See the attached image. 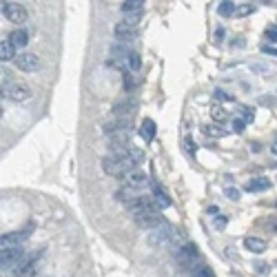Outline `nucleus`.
Masks as SVG:
<instances>
[{
    "mask_svg": "<svg viewBox=\"0 0 277 277\" xmlns=\"http://www.w3.org/2000/svg\"><path fill=\"white\" fill-rule=\"evenodd\" d=\"M175 262L180 264L182 268H189V271H195L200 266V251L193 242H187L184 246L175 249Z\"/></svg>",
    "mask_w": 277,
    "mask_h": 277,
    "instance_id": "f257e3e1",
    "label": "nucleus"
},
{
    "mask_svg": "<svg viewBox=\"0 0 277 277\" xmlns=\"http://www.w3.org/2000/svg\"><path fill=\"white\" fill-rule=\"evenodd\" d=\"M2 96H7L9 100H14V102H27L34 93H31V89H29L24 82L9 80V78H7V80L2 82Z\"/></svg>",
    "mask_w": 277,
    "mask_h": 277,
    "instance_id": "f03ea898",
    "label": "nucleus"
},
{
    "mask_svg": "<svg viewBox=\"0 0 277 277\" xmlns=\"http://www.w3.org/2000/svg\"><path fill=\"white\" fill-rule=\"evenodd\" d=\"M135 217V224L140 226V229H147V231H153V229H158L160 224H162V215H160V209L155 204L149 206V209L140 211V213L133 215Z\"/></svg>",
    "mask_w": 277,
    "mask_h": 277,
    "instance_id": "7ed1b4c3",
    "label": "nucleus"
},
{
    "mask_svg": "<svg viewBox=\"0 0 277 277\" xmlns=\"http://www.w3.org/2000/svg\"><path fill=\"white\" fill-rule=\"evenodd\" d=\"M138 105H140L138 98H135L133 93H127V96L122 98V100L115 102L113 109H111V111H113L115 118H131V115H133L135 111H138Z\"/></svg>",
    "mask_w": 277,
    "mask_h": 277,
    "instance_id": "20e7f679",
    "label": "nucleus"
},
{
    "mask_svg": "<svg viewBox=\"0 0 277 277\" xmlns=\"http://www.w3.org/2000/svg\"><path fill=\"white\" fill-rule=\"evenodd\" d=\"M175 235H177V231L173 229V224H169V222H162L158 229L151 231V242L158 244V246H164V244H171L173 239H175Z\"/></svg>",
    "mask_w": 277,
    "mask_h": 277,
    "instance_id": "39448f33",
    "label": "nucleus"
},
{
    "mask_svg": "<svg viewBox=\"0 0 277 277\" xmlns=\"http://www.w3.org/2000/svg\"><path fill=\"white\" fill-rule=\"evenodd\" d=\"M40 253H29L16 264V277H34L36 275V266H38Z\"/></svg>",
    "mask_w": 277,
    "mask_h": 277,
    "instance_id": "423d86ee",
    "label": "nucleus"
},
{
    "mask_svg": "<svg viewBox=\"0 0 277 277\" xmlns=\"http://www.w3.org/2000/svg\"><path fill=\"white\" fill-rule=\"evenodd\" d=\"M105 133L109 138H118V135L131 133V118H115L105 125Z\"/></svg>",
    "mask_w": 277,
    "mask_h": 277,
    "instance_id": "0eeeda50",
    "label": "nucleus"
},
{
    "mask_svg": "<svg viewBox=\"0 0 277 277\" xmlns=\"http://www.w3.org/2000/svg\"><path fill=\"white\" fill-rule=\"evenodd\" d=\"M14 63H16V67L24 73H34L40 69V58L36 56V53H29V51L18 53V58H16Z\"/></svg>",
    "mask_w": 277,
    "mask_h": 277,
    "instance_id": "6e6552de",
    "label": "nucleus"
},
{
    "mask_svg": "<svg viewBox=\"0 0 277 277\" xmlns=\"http://www.w3.org/2000/svg\"><path fill=\"white\" fill-rule=\"evenodd\" d=\"M2 16H5L9 22H24L27 20V9H24L22 5H18V2H2Z\"/></svg>",
    "mask_w": 277,
    "mask_h": 277,
    "instance_id": "1a4fd4ad",
    "label": "nucleus"
},
{
    "mask_svg": "<svg viewBox=\"0 0 277 277\" xmlns=\"http://www.w3.org/2000/svg\"><path fill=\"white\" fill-rule=\"evenodd\" d=\"M24 257L22 246H14V249H0V266L11 268Z\"/></svg>",
    "mask_w": 277,
    "mask_h": 277,
    "instance_id": "9d476101",
    "label": "nucleus"
},
{
    "mask_svg": "<svg viewBox=\"0 0 277 277\" xmlns=\"http://www.w3.org/2000/svg\"><path fill=\"white\" fill-rule=\"evenodd\" d=\"M29 233L27 231H11V233H2L0 237V249H14V246H22L27 242Z\"/></svg>",
    "mask_w": 277,
    "mask_h": 277,
    "instance_id": "9b49d317",
    "label": "nucleus"
},
{
    "mask_svg": "<svg viewBox=\"0 0 277 277\" xmlns=\"http://www.w3.org/2000/svg\"><path fill=\"white\" fill-rule=\"evenodd\" d=\"M113 34H115V40L129 44V43H133V40L138 38V29L129 27V24H125V22H118L113 27Z\"/></svg>",
    "mask_w": 277,
    "mask_h": 277,
    "instance_id": "f8f14e48",
    "label": "nucleus"
},
{
    "mask_svg": "<svg viewBox=\"0 0 277 277\" xmlns=\"http://www.w3.org/2000/svg\"><path fill=\"white\" fill-rule=\"evenodd\" d=\"M125 180V187H129V189H135V191H140V189H144L149 184V177H147V173H142V171H131L129 175H125L122 177Z\"/></svg>",
    "mask_w": 277,
    "mask_h": 277,
    "instance_id": "ddd939ff",
    "label": "nucleus"
},
{
    "mask_svg": "<svg viewBox=\"0 0 277 277\" xmlns=\"http://www.w3.org/2000/svg\"><path fill=\"white\" fill-rule=\"evenodd\" d=\"M9 43L14 44L16 49H24L29 44V34H27V29H14L9 34Z\"/></svg>",
    "mask_w": 277,
    "mask_h": 277,
    "instance_id": "4468645a",
    "label": "nucleus"
},
{
    "mask_svg": "<svg viewBox=\"0 0 277 277\" xmlns=\"http://www.w3.org/2000/svg\"><path fill=\"white\" fill-rule=\"evenodd\" d=\"M246 191L249 193H259V191H266V189H271V180L268 177H253V180L246 184Z\"/></svg>",
    "mask_w": 277,
    "mask_h": 277,
    "instance_id": "2eb2a0df",
    "label": "nucleus"
},
{
    "mask_svg": "<svg viewBox=\"0 0 277 277\" xmlns=\"http://www.w3.org/2000/svg\"><path fill=\"white\" fill-rule=\"evenodd\" d=\"M16 47L14 44L9 43V38L7 40H2V43H0V60H2V63H9V60H16Z\"/></svg>",
    "mask_w": 277,
    "mask_h": 277,
    "instance_id": "dca6fc26",
    "label": "nucleus"
},
{
    "mask_svg": "<svg viewBox=\"0 0 277 277\" xmlns=\"http://www.w3.org/2000/svg\"><path fill=\"white\" fill-rule=\"evenodd\" d=\"M140 135H142V140H147V142H153V138H155V122H153L151 118L142 120V125H140Z\"/></svg>",
    "mask_w": 277,
    "mask_h": 277,
    "instance_id": "f3484780",
    "label": "nucleus"
},
{
    "mask_svg": "<svg viewBox=\"0 0 277 277\" xmlns=\"http://www.w3.org/2000/svg\"><path fill=\"white\" fill-rule=\"evenodd\" d=\"M153 200H155V206H158V209H169V206H171V200H169V195L158 187V184L153 187Z\"/></svg>",
    "mask_w": 277,
    "mask_h": 277,
    "instance_id": "a211bd4d",
    "label": "nucleus"
},
{
    "mask_svg": "<svg viewBox=\"0 0 277 277\" xmlns=\"http://www.w3.org/2000/svg\"><path fill=\"white\" fill-rule=\"evenodd\" d=\"M244 246H246L251 253H264V251H266V242L259 237H246L244 239Z\"/></svg>",
    "mask_w": 277,
    "mask_h": 277,
    "instance_id": "6ab92c4d",
    "label": "nucleus"
},
{
    "mask_svg": "<svg viewBox=\"0 0 277 277\" xmlns=\"http://www.w3.org/2000/svg\"><path fill=\"white\" fill-rule=\"evenodd\" d=\"M144 0H125L122 2V11L125 14H140V11H144Z\"/></svg>",
    "mask_w": 277,
    "mask_h": 277,
    "instance_id": "aec40b11",
    "label": "nucleus"
},
{
    "mask_svg": "<svg viewBox=\"0 0 277 277\" xmlns=\"http://www.w3.org/2000/svg\"><path fill=\"white\" fill-rule=\"evenodd\" d=\"M107 64L109 67H113V69H118V71H122V73H129L131 69H129V58H109L107 60Z\"/></svg>",
    "mask_w": 277,
    "mask_h": 277,
    "instance_id": "412c9836",
    "label": "nucleus"
},
{
    "mask_svg": "<svg viewBox=\"0 0 277 277\" xmlns=\"http://www.w3.org/2000/svg\"><path fill=\"white\" fill-rule=\"evenodd\" d=\"M255 11V5H251V2H242V5L235 7V16L237 18H244V16H249Z\"/></svg>",
    "mask_w": 277,
    "mask_h": 277,
    "instance_id": "4be33fe9",
    "label": "nucleus"
},
{
    "mask_svg": "<svg viewBox=\"0 0 277 277\" xmlns=\"http://www.w3.org/2000/svg\"><path fill=\"white\" fill-rule=\"evenodd\" d=\"M235 7H237V5H233V2L224 0V2L217 5V11H220V16H235Z\"/></svg>",
    "mask_w": 277,
    "mask_h": 277,
    "instance_id": "5701e85b",
    "label": "nucleus"
},
{
    "mask_svg": "<svg viewBox=\"0 0 277 277\" xmlns=\"http://www.w3.org/2000/svg\"><path fill=\"white\" fill-rule=\"evenodd\" d=\"M142 14H144V11H140V14H125V20H122V22L129 24V27L138 29V22L142 20Z\"/></svg>",
    "mask_w": 277,
    "mask_h": 277,
    "instance_id": "b1692460",
    "label": "nucleus"
},
{
    "mask_svg": "<svg viewBox=\"0 0 277 277\" xmlns=\"http://www.w3.org/2000/svg\"><path fill=\"white\" fill-rule=\"evenodd\" d=\"M140 67H142V60H140V56L135 51H131V56H129V69H131V71H138Z\"/></svg>",
    "mask_w": 277,
    "mask_h": 277,
    "instance_id": "393cba45",
    "label": "nucleus"
},
{
    "mask_svg": "<svg viewBox=\"0 0 277 277\" xmlns=\"http://www.w3.org/2000/svg\"><path fill=\"white\" fill-rule=\"evenodd\" d=\"M135 85H138V80H135L133 73H131V71H129V73H125V89L129 91V93L135 89Z\"/></svg>",
    "mask_w": 277,
    "mask_h": 277,
    "instance_id": "a878e982",
    "label": "nucleus"
},
{
    "mask_svg": "<svg viewBox=\"0 0 277 277\" xmlns=\"http://www.w3.org/2000/svg\"><path fill=\"white\" fill-rule=\"evenodd\" d=\"M191 273H193V277H215L209 266H197L195 271H191Z\"/></svg>",
    "mask_w": 277,
    "mask_h": 277,
    "instance_id": "bb28decb",
    "label": "nucleus"
},
{
    "mask_svg": "<svg viewBox=\"0 0 277 277\" xmlns=\"http://www.w3.org/2000/svg\"><path fill=\"white\" fill-rule=\"evenodd\" d=\"M242 120H244V122H253V120H255V111L249 109V107H244V109H242Z\"/></svg>",
    "mask_w": 277,
    "mask_h": 277,
    "instance_id": "cd10ccee",
    "label": "nucleus"
},
{
    "mask_svg": "<svg viewBox=\"0 0 277 277\" xmlns=\"http://www.w3.org/2000/svg\"><path fill=\"white\" fill-rule=\"evenodd\" d=\"M224 195L229 197V200H239V195H242V193H239L237 189H233V187H226L224 189Z\"/></svg>",
    "mask_w": 277,
    "mask_h": 277,
    "instance_id": "c85d7f7f",
    "label": "nucleus"
},
{
    "mask_svg": "<svg viewBox=\"0 0 277 277\" xmlns=\"http://www.w3.org/2000/svg\"><path fill=\"white\" fill-rule=\"evenodd\" d=\"M244 125H246V122H244L242 118H235V120H233V131H235V133H242V131H244Z\"/></svg>",
    "mask_w": 277,
    "mask_h": 277,
    "instance_id": "c756f323",
    "label": "nucleus"
},
{
    "mask_svg": "<svg viewBox=\"0 0 277 277\" xmlns=\"http://www.w3.org/2000/svg\"><path fill=\"white\" fill-rule=\"evenodd\" d=\"M213 226H215V229H226V217H215V220H213Z\"/></svg>",
    "mask_w": 277,
    "mask_h": 277,
    "instance_id": "7c9ffc66",
    "label": "nucleus"
},
{
    "mask_svg": "<svg viewBox=\"0 0 277 277\" xmlns=\"http://www.w3.org/2000/svg\"><path fill=\"white\" fill-rule=\"evenodd\" d=\"M213 118H215V120H220V122H222V120L226 118L224 109H220V107H215V109H213Z\"/></svg>",
    "mask_w": 277,
    "mask_h": 277,
    "instance_id": "2f4dec72",
    "label": "nucleus"
},
{
    "mask_svg": "<svg viewBox=\"0 0 277 277\" xmlns=\"http://www.w3.org/2000/svg\"><path fill=\"white\" fill-rule=\"evenodd\" d=\"M266 38L273 40V43H277V29L275 27H268L266 29Z\"/></svg>",
    "mask_w": 277,
    "mask_h": 277,
    "instance_id": "473e14b6",
    "label": "nucleus"
},
{
    "mask_svg": "<svg viewBox=\"0 0 277 277\" xmlns=\"http://www.w3.org/2000/svg\"><path fill=\"white\" fill-rule=\"evenodd\" d=\"M262 51L266 53V56H275V58H277V47H268V44H264Z\"/></svg>",
    "mask_w": 277,
    "mask_h": 277,
    "instance_id": "72a5a7b5",
    "label": "nucleus"
},
{
    "mask_svg": "<svg viewBox=\"0 0 277 277\" xmlns=\"http://www.w3.org/2000/svg\"><path fill=\"white\" fill-rule=\"evenodd\" d=\"M273 151H275V153H277V142H275V144H273Z\"/></svg>",
    "mask_w": 277,
    "mask_h": 277,
    "instance_id": "f704fd0d",
    "label": "nucleus"
}]
</instances>
